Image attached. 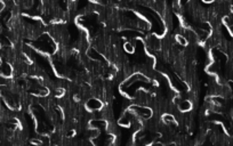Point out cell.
Wrapping results in <instances>:
<instances>
[{"label": "cell", "instance_id": "1", "mask_svg": "<svg viewBox=\"0 0 233 146\" xmlns=\"http://www.w3.org/2000/svg\"><path fill=\"white\" fill-rule=\"evenodd\" d=\"M134 47H135V46H133V43H129V42L125 45V49L129 52H131L133 50H134Z\"/></svg>", "mask_w": 233, "mask_h": 146}, {"label": "cell", "instance_id": "2", "mask_svg": "<svg viewBox=\"0 0 233 146\" xmlns=\"http://www.w3.org/2000/svg\"><path fill=\"white\" fill-rule=\"evenodd\" d=\"M177 41L180 42L182 46H184V45L186 43V40L184 39V37H180V35H178V37H177Z\"/></svg>", "mask_w": 233, "mask_h": 146}, {"label": "cell", "instance_id": "3", "mask_svg": "<svg viewBox=\"0 0 233 146\" xmlns=\"http://www.w3.org/2000/svg\"><path fill=\"white\" fill-rule=\"evenodd\" d=\"M229 30H230V33L233 35V25H231V26H229Z\"/></svg>", "mask_w": 233, "mask_h": 146}, {"label": "cell", "instance_id": "4", "mask_svg": "<svg viewBox=\"0 0 233 146\" xmlns=\"http://www.w3.org/2000/svg\"><path fill=\"white\" fill-rule=\"evenodd\" d=\"M205 2H212V1H214V0H203Z\"/></svg>", "mask_w": 233, "mask_h": 146}]
</instances>
